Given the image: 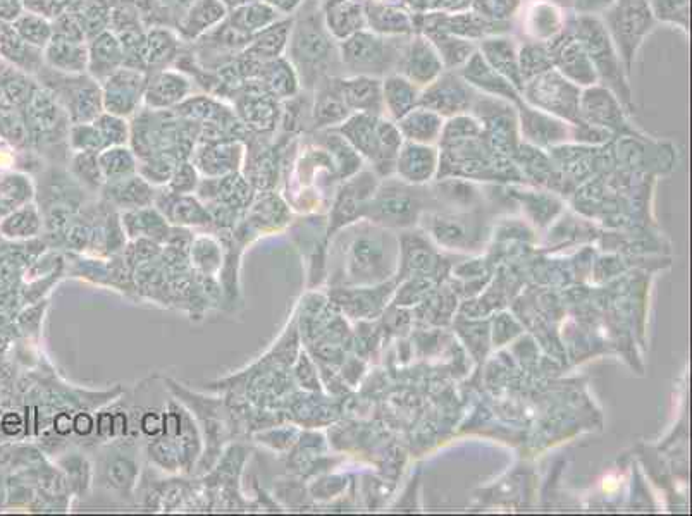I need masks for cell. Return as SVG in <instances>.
<instances>
[{
  "mask_svg": "<svg viewBox=\"0 0 692 516\" xmlns=\"http://www.w3.org/2000/svg\"><path fill=\"white\" fill-rule=\"evenodd\" d=\"M73 145L81 152H92L95 154L100 148H106L104 140L100 136L99 129L92 123L76 124L71 131Z\"/></svg>",
  "mask_w": 692,
  "mask_h": 516,
  "instance_id": "ab89813d",
  "label": "cell"
},
{
  "mask_svg": "<svg viewBox=\"0 0 692 516\" xmlns=\"http://www.w3.org/2000/svg\"><path fill=\"white\" fill-rule=\"evenodd\" d=\"M178 40L169 30L155 28L145 37V64L157 66L171 59L176 52Z\"/></svg>",
  "mask_w": 692,
  "mask_h": 516,
  "instance_id": "e575fe53",
  "label": "cell"
},
{
  "mask_svg": "<svg viewBox=\"0 0 692 516\" xmlns=\"http://www.w3.org/2000/svg\"><path fill=\"white\" fill-rule=\"evenodd\" d=\"M479 93L457 73L446 69L433 83L421 90L419 105L439 116H457L476 104Z\"/></svg>",
  "mask_w": 692,
  "mask_h": 516,
  "instance_id": "8992f818",
  "label": "cell"
},
{
  "mask_svg": "<svg viewBox=\"0 0 692 516\" xmlns=\"http://www.w3.org/2000/svg\"><path fill=\"white\" fill-rule=\"evenodd\" d=\"M617 0H577V11L587 16L605 13Z\"/></svg>",
  "mask_w": 692,
  "mask_h": 516,
  "instance_id": "b9f144b4",
  "label": "cell"
},
{
  "mask_svg": "<svg viewBox=\"0 0 692 516\" xmlns=\"http://www.w3.org/2000/svg\"><path fill=\"white\" fill-rule=\"evenodd\" d=\"M551 54L555 69L574 85L586 88L598 83L593 62L587 56L584 45L572 33L565 35L562 42H551Z\"/></svg>",
  "mask_w": 692,
  "mask_h": 516,
  "instance_id": "30bf717a",
  "label": "cell"
},
{
  "mask_svg": "<svg viewBox=\"0 0 692 516\" xmlns=\"http://www.w3.org/2000/svg\"><path fill=\"white\" fill-rule=\"evenodd\" d=\"M322 19L329 35L341 42L367 28L365 0H326Z\"/></svg>",
  "mask_w": 692,
  "mask_h": 516,
  "instance_id": "9a60e30c",
  "label": "cell"
},
{
  "mask_svg": "<svg viewBox=\"0 0 692 516\" xmlns=\"http://www.w3.org/2000/svg\"><path fill=\"white\" fill-rule=\"evenodd\" d=\"M123 45L114 33L102 31L88 47V69L95 78L106 81L112 73L123 68Z\"/></svg>",
  "mask_w": 692,
  "mask_h": 516,
  "instance_id": "e0dca14e",
  "label": "cell"
},
{
  "mask_svg": "<svg viewBox=\"0 0 692 516\" xmlns=\"http://www.w3.org/2000/svg\"><path fill=\"white\" fill-rule=\"evenodd\" d=\"M93 124L99 129L100 136L104 140L106 148L118 147L121 143L126 142L128 136V128L123 121V117L112 116V114H100Z\"/></svg>",
  "mask_w": 692,
  "mask_h": 516,
  "instance_id": "8d00e7d4",
  "label": "cell"
},
{
  "mask_svg": "<svg viewBox=\"0 0 692 516\" xmlns=\"http://www.w3.org/2000/svg\"><path fill=\"white\" fill-rule=\"evenodd\" d=\"M195 186V169L190 164H183L173 176V188L176 191H190Z\"/></svg>",
  "mask_w": 692,
  "mask_h": 516,
  "instance_id": "60d3db41",
  "label": "cell"
},
{
  "mask_svg": "<svg viewBox=\"0 0 692 516\" xmlns=\"http://www.w3.org/2000/svg\"><path fill=\"white\" fill-rule=\"evenodd\" d=\"M276 99H291L300 90V76L290 59L278 57L264 62L257 76Z\"/></svg>",
  "mask_w": 692,
  "mask_h": 516,
  "instance_id": "cb8c5ba5",
  "label": "cell"
},
{
  "mask_svg": "<svg viewBox=\"0 0 692 516\" xmlns=\"http://www.w3.org/2000/svg\"><path fill=\"white\" fill-rule=\"evenodd\" d=\"M581 86L574 85L553 68L527 80L520 97L534 109L553 116L565 117L570 121H581L579 102Z\"/></svg>",
  "mask_w": 692,
  "mask_h": 516,
  "instance_id": "5b68a950",
  "label": "cell"
},
{
  "mask_svg": "<svg viewBox=\"0 0 692 516\" xmlns=\"http://www.w3.org/2000/svg\"><path fill=\"white\" fill-rule=\"evenodd\" d=\"M97 159H99L102 176L112 181L128 178L131 172L135 171V160L131 157L130 150L121 148L119 145L107 148Z\"/></svg>",
  "mask_w": 692,
  "mask_h": 516,
  "instance_id": "836d02e7",
  "label": "cell"
},
{
  "mask_svg": "<svg viewBox=\"0 0 692 516\" xmlns=\"http://www.w3.org/2000/svg\"><path fill=\"white\" fill-rule=\"evenodd\" d=\"M190 93V81L181 73L162 71L145 88V102L152 109H166L181 104Z\"/></svg>",
  "mask_w": 692,
  "mask_h": 516,
  "instance_id": "7402d4cb",
  "label": "cell"
},
{
  "mask_svg": "<svg viewBox=\"0 0 692 516\" xmlns=\"http://www.w3.org/2000/svg\"><path fill=\"white\" fill-rule=\"evenodd\" d=\"M19 31L25 40L37 45V47H45L54 35L49 23L42 16H26V18L21 19Z\"/></svg>",
  "mask_w": 692,
  "mask_h": 516,
  "instance_id": "f35d334b",
  "label": "cell"
},
{
  "mask_svg": "<svg viewBox=\"0 0 692 516\" xmlns=\"http://www.w3.org/2000/svg\"><path fill=\"white\" fill-rule=\"evenodd\" d=\"M267 6H271L274 11H278L281 16H290L297 13L302 7L303 0H262Z\"/></svg>",
  "mask_w": 692,
  "mask_h": 516,
  "instance_id": "7bdbcfd3",
  "label": "cell"
},
{
  "mask_svg": "<svg viewBox=\"0 0 692 516\" xmlns=\"http://www.w3.org/2000/svg\"><path fill=\"white\" fill-rule=\"evenodd\" d=\"M350 109L346 107L345 100L341 97L336 80H331L321 86L314 104V119L319 126H331V124L345 123L350 117Z\"/></svg>",
  "mask_w": 692,
  "mask_h": 516,
  "instance_id": "f546056e",
  "label": "cell"
},
{
  "mask_svg": "<svg viewBox=\"0 0 692 516\" xmlns=\"http://www.w3.org/2000/svg\"><path fill=\"white\" fill-rule=\"evenodd\" d=\"M648 7L656 23L689 31V0H648Z\"/></svg>",
  "mask_w": 692,
  "mask_h": 516,
  "instance_id": "d6a6232c",
  "label": "cell"
},
{
  "mask_svg": "<svg viewBox=\"0 0 692 516\" xmlns=\"http://www.w3.org/2000/svg\"><path fill=\"white\" fill-rule=\"evenodd\" d=\"M421 100V88L407 80L403 74L391 73L383 78L384 114L388 112L391 119H402L405 114L415 109Z\"/></svg>",
  "mask_w": 692,
  "mask_h": 516,
  "instance_id": "ffe728a7",
  "label": "cell"
},
{
  "mask_svg": "<svg viewBox=\"0 0 692 516\" xmlns=\"http://www.w3.org/2000/svg\"><path fill=\"white\" fill-rule=\"evenodd\" d=\"M617 2H624V4H634V2H648V0H617Z\"/></svg>",
  "mask_w": 692,
  "mask_h": 516,
  "instance_id": "c3c4849f",
  "label": "cell"
},
{
  "mask_svg": "<svg viewBox=\"0 0 692 516\" xmlns=\"http://www.w3.org/2000/svg\"><path fill=\"white\" fill-rule=\"evenodd\" d=\"M291 25H293L291 19H279L274 25L267 26L266 30L254 35L252 42L248 43L247 49L241 54H245L259 64L283 57L288 49Z\"/></svg>",
  "mask_w": 692,
  "mask_h": 516,
  "instance_id": "ac0fdd59",
  "label": "cell"
},
{
  "mask_svg": "<svg viewBox=\"0 0 692 516\" xmlns=\"http://www.w3.org/2000/svg\"><path fill=\"white\" fill-rule=\"evenodd\" d=\"M114 197L123 205H142L150 200V188L142 179H118V185L114 186Z\"/></svg>",
  "mask_w": 692,
  "mask_h": 516,
  "instance_id": "74e56055",
  "label": "cell"
},
{
  "mask_svg": "<svg viewBox=\"0 0 692 516\" xmlns=\"http://www.w3.org/2000/svg\"><path fill=\"white\" fill-rule=\"evenodd\" d=\"M338 90L350 112L381 116L383 105V80L374 76H346L338 78Z\"/></svg>",
  "mask_w": 692,
  "mask_h": 516,
  "instance_id": "7c38bea8",
  "label": "cell"
},
{
  "mask_svg": "<svg viewBox=\"0 0 692 516\" xmlns=\"http://www.w3.org/2000/svg\"><path fill=\"white\" fill-rule=\"evenodd\" d=\"M147 88V78L142 69L119 68L102 86V104L107 114L126 117L140 105Z\"/></svg>",
  "mask_w": 692,
  "mask_h": 516,
  "instance_id": "ba28073f",
  "label": "cell"
},
{
  "mask_svg": "<svg viewBox=\"0 0 692 516\" xmlns=\"http://www.w3.org/2000/svg\"><path fill=\"white\" fill-rule=\"evenodd\" d=\"M238 157H240L238 145H233V143L221 145L219 143V145L205 150L200 157V164H202L200 167L209 174H223V172L233 169V164L238 162Z\"/></svg>",
  "mask_w": 692,
  "mask_h": 516,
  "instance_id": "d590c367",
  "label": "cell"
},
{
  "mask_svg": "<svg viewBox=\"0 0 692 516\" xmlns=\"http://www.w3.org/2000/svg\"><path fill=\"white\" fill-rule=\"evenodd\" d=\"M603 25L612 38L618 56L624 62L625 71L631 76L637 52L643 47L644 40L655 30L656 21L649 11L648 2L624 4L615 2L603 13Z\"/></svg>",
  "mask_w": 692,
  "mask_h": 516,
  "instance_id": "277c9868",
  "label": "cell"
},
{
  "mask_svg": "<svg viewBox=\"0 0 692 516\" xmlns=\"http://www.w3.org/2000/svg\"><path fill=\"white\" fill-rule=\"evenodd\" d=\"M367 30L381 37H410L414 35L415 19L407 7L365 0Z\"/></svg>",
  "mask_w": 692,
  "mask_h": 516,
  "instance_id": "5bb4252c",
  "label": "cell"
},
{
  "mask_svg": "<svg viewBox=\"0 0 692 516\" xmlns=\"http://www.w3.org/2000/svg\"><path fill=\"white\" fill-rule=\"evenodd\" d=\"M221 2H223L224 7H226L228 11H235L238 7L247 6V4L254 2V0H221Z\"/></svg>",
  "mask_w": 692,
  "mask_h": 516,
  "instance_id": "f6af8a7d",
  "label": "cell"
},
{
  "mask_svg": "<svg viewBox=\"0 0 692 516\" xmlns=\"http://www.w3.org/2000/svg\"><path fill=\"white\" fill-rule=\"evenodd\" d=\"M279 19H283V16L278 11H274L271 6L264 4L262 0H254L247 6L238 7L228 14L229 23L248 37H254L259 31L266 30L267 26L274 25Z\"/></svg>",
  "mask_w": 692,
  "mask_h": 516,
  "instance_id": "83f0119b",
  "label": "cell"
},
{
  "mask_svg": "<svg viewBox=\"0 0 692 516\" xmlns=\"http://www.w3.org/2000/svg\"><path fill=\"white\" fill-rule=\"evenodd\" d=\"M68 112L75 124L92 123L102 114V88L93 80L71 86L68 95Z\"/></svg>",
  "mask_w": 692,
  "mask_h": 516,
  "instance_id": "d4e9b609",
  "label": "cell"
},
{
  "mask_svg": "<svg viewBox=\"0 0 692 516\" xmlns=\"http://www.w3.org/2000/svg\"><path fill=\"white\" fill-rule=\"evenodd\" d=\"M436 154L431 148L424 147L421 143H408L398 155V171L410 181H424L431 176Z\"/></svg>",
  "mask_w": 692,
  "mask_h": 516,
  "instance_id": "4dcf8cb0",
  "label": "cell"
},
{
  "mask_svg": "<svg viewBox=\"0 0 692 516\" xmlns=\"http://www.w3.org/2000/svg\"><path fill=\"white\" fill-rule=\"evenodd\" d=\"M519 64L524 83L555 68L550 43L531 42L522 45L519 49Z\"/></svg>",
  "mask_w": 692,
  "mask_h": 516,
  "instance_id": "1f68e13d",
  "label": "cell"
},
{
  "mask_svg": "<svg viewBox=\"0 0 692 516\" xmlns=\"http://www.w3.org/2000/svg\"><path fill=\"white\" fill-rule=\"evenodd\" d=\"M579 114L587 123L605 126L624 121V112L617 95L600 83L582 88Z\"/></svg>",
  "mask_w": 692,
  "mask_h": 516,
  "instance_id": "2e32d148",
  "label": "cell"
},
{
  "mask_svg": "<svg viewBox=\"0 0 692 516\" xmlns=\"http://www.w3.org/2000/svg\"><path fill=\"white\" fill-rule=\"evenodd\" d=\"M228 18V9L221 0H195L186 9L185 18L181 19L180 31L183 37L200 38L214 30Z\"/></svg>",
  "mask_w": 692,
  "mask_h": 516,
  "instance_id": "44dd1931",
  "label": "cell"
},
{
  "mask_svg": "<svg viewBox=\"0 0 692 516\" xmlns=\"http://www.w3.org/2000/svg\"><path fill=\"white\" fill-rule=\"evenodd\" d=\"M457 73L469 83L477 93H484L486 97H495V99L508 100L513 104H519V90L505 80L498 71L491 68L488 62L484 61V57L476 50L469 61L465 62L462 68L457 69Z\"/></svg>",
  "mask_w": 692,
  "mask_h": 516,
  "instance_id": "8fae6325",
  "label": "cell"
},
{
  "mask_svg": "<svg viewBox=\"0 0 692 516\" xmlns=\"http://www.w3.org/2000/svg\"><path fill=\"white\" fill-rule=\"evenodd\" d=\"M398 129L412 143L433 142L443 129V116L422 105H417L402 119H398Z\"/></svg>",
  "mask_w": 692,
  "mask_h": 516,
  "instance_id": "484cf974",
  "label": "cell"
},
{
  "mask_svg": "<svg viewBox=\"0 0 692 516\" xmlns=\"http://www.w3.org/2000/svg\"><path fill=\"white\" fill-rule=\"evenodd\" d=\"M238 112L241 119L259 131L276 126L279 116L278 99L267 90L259 78L245 81L238 95Z\"/></svg>",
  "mask_w": 692,
  "mask_h": 516,
  "instance_id": "9c48e42d",
  "label": "cell"
},
{
  "mask_svg": "<svg viewBox=\"0 0 692 516\" xmlns=\"http://www.w3.org/2000/svg\"><path fill=\"white\" fill-rule=\"evenodd\" d=\"M408 37H381L365 30L338 42L341 68L348 76H374L381 78L398 71L403 47Z\"/></svg>",
  "mask_w": 692,
  "mask_h": 516,
  "instance_id": "7a4b0ae2",
  "label": "cell"
},
{
  "mask_svg": "<svg viewBox=\"0 0 692 516\" xmlns=\"http://www.w3.org/2000/svg\"><path fill=\"white\" fill-rule=\"evenodd\" d=\"M477 50L491 68L498 71L505 80L510 81L519 90V93H522L524 78L520 73L519 49L512 38L505 37L503 33L482 38L481 43L477 45Z\"/></svg>",
  "mask_w": 692,
  "mask_h": 516,
  "instance_id": "4fadbf2b",
  "label": "cell"
},
{
  "mask_svg": "<svg viewBox=\"0 0 692 516\" xmlns=\"http://www.w3.org/2000/svg\"><path fill=\"white\" fill-rule=\"evenodd\" d=\"M45 59L56 71L81 74L88 69V47L83 42L54 33L45 45Z\"/></svg>",
  "mask_w": 692,
  "mask_h": 516,
  "instance_id": "d6986e66",
  "label": "cell"
},
{
  "mask_svg": "<svg viewBox=\"0 0 692 516\" xmlns=\"http://www.w3.org/2000/svg\"><path fill=\"white\" fill-rule=\"evenodd\" d=\"M460 2H464V0H433V6L438 7V9H455V6Z\"/></svg>",
  "mask_w": 692,
  "mask_h": 516,
  "instance_id": "bcb514c9",
  "label": "cell"
},
{
  "mask_svg": "<svg viewBox=\"0 0 692 516\" xmlns=\"http://www.w3.org/2000/svg\"><path fill=\"white\" fill-rule=\"evenodd\" d=\"M164 2H169V4H176V6H186V9H188V7L192 6L195 0H164Z\"/></svg>",
  "mask_w": 692,
  "mask_h": 516,
  "instance_id": "7dc6e473",
  "label": "cell"
},
{
  "mask_svg": "<svg viewBox=\"0 0 692 516\" xmlns=\"http://www.w3.org/2000/svg\"><path fill=\"white\" fill-rule=\"evenodd\" d=\"M379 116H371V114H353L348 117L341 131L348 138V142L352 143L353 147L360 150L362 154L369 157H379L381 154V135H379Z\"/></svg>",
  "mask_w": 692,
  "mask_h": 516,
  "instance_id": "603a6c76",
  "label": "cell"
},
{
  "mask_svg": "<svg viewBox=\"0 0 692 516\" xmlns=\"http://www.w3.org/2000/svg\"><path fill=\"white\" fill-rule=\"evenodd\" d=\"M445 71L438 50L424 33H414L407 38L396 73L403 74L422 90Z\"/></svg>",
  "mask_w": 692,
  "mask_h": 516,
  "instance_id": "52a82bcc",
  "label": "cell"
},
{
  "mask_svg": "<svg viewBox=\"0 0 692 516\" xmlns=\"http://www.w3.org/2000/svg\"><path fill=\"white\" fill-rule=\"evenodd\" d=\"M570 33L584 45L587 56L598 74V83L612 90L620 102L632 105L629 73L625 71L624 62L618 56L601 18L579 14L570 26Z\"/></svg>",
  "mask_w": 692,
  "mask_h": 516,
  "instance_id": "6da1fadb",
  "label": "cell"
},
{
  "mask_svg": "<svg viewBox=\"0 0 692 516\" xmlns=\"http://www.w3.org/2000/svg\"><path fill=\"white\" fill-rule=\"evenodd\" d=\"M526 28L534 42H555L563 31L562 13L553 4L534 2L527 11Z\"/></svg>",
  "mask_w": 692,
  "mask_h": 516,
  "instance_id": "4316f807",
  "label": "cell"
},
{
  "mask_svg": "<svg viewBox=\"0 0 692 516\" xmlns=\"http://www.w3.org/2000/svg\"><path fill=\"white\" fill-rule=\"evenodd\" d=\"M109 475H111L112 480H114L116 484L124 486V484L133 477V472H131V467H128L124 461H119L116 465H112L111 470H109Z\"/></svg>",
  "mask_w": 692,
  "mask_h": 516,
  "instance_id": "ee69618b",
  "label": "cell"
},
{
  "mask_svg": "<svg viewBox=\"0 0 692 516\" xmlns=\"http://www.w3.org/2000/svg\"><path fill=\"white\" fill-rule=\"evenodd\" d=\"M424 35L433 42L441 61L445 64V69H450V71H457L458 68H462L477 50L476 43L469 38L457 37V35H450V33H443V31H426Z\"/></svg>",
  "mask_w": 692,
  "mask_h": 516,
  "instance_id": "f1b7e54d",
  "label": "cell"
},
{
  "mask_svg": "<svg viewBox=\"0 0 692 516\" xmlns=\"http://www.w3.org/2000/svg\"><path fill=\"white\" fill-rule=\"evenodd\" d=\"M286 50L298 76L303 73L305 78L312 76L317 81L334 61L340 62L338 42L329 35L324 19L317 14H305L291 25Z\"/></svg>",
  "mask_w": 692,
  "mask_h": 516,
  "instance_id": "3957f363",
  "label": "cell"
}]
</instances>
